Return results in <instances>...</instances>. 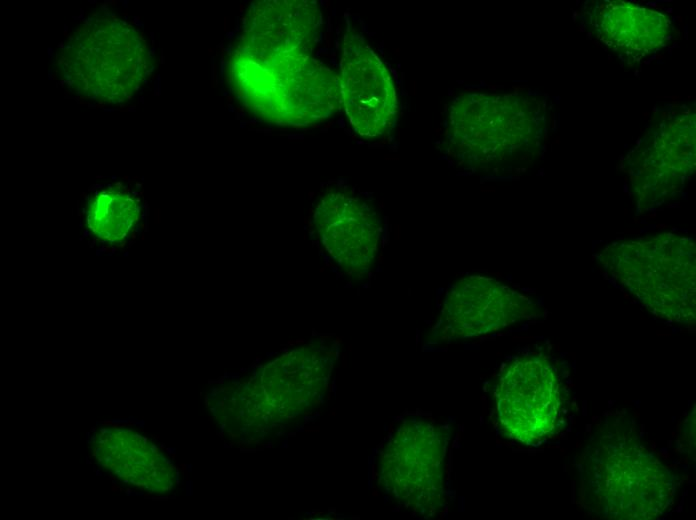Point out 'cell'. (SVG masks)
<instances>
[{
	"label": "cell",
	"instance_id": "1",
	"mask_svg": "<svg viewBox=\"0 0 696 520\" xmlns=\"http://www.w3.org/2000/svg\"><path fill=\"white\" fill-rule=\"evenodd\" d=\"M316 40L241 32L226 66L237 99L256 117L281 126H308L341 103L339 76L312 57Z\"/></svg>",
	"mask_w": 696,
	"mask_h": 520
},
{
	"label": "cell",
	"instance_id": "2",
	"mask_svg": "<svg viewBox=\"0 0 696 520\" xmlns=\"http://www.w3.org/2000/svg\"><path fill=\"white\" fill-rule=\"evenodd\" d=\"M592 508L614 519H656L674 503L672 473L634 438L608 432L591 444L584 460Z\"/></svg>",
	"mask_w": 696,
	"mask_h": 520
},
{
	"label": "cell",
	"instance_id": "3",
	"mask_svg": "<svg viewBox=\"0 0 696 520\" xmlns=\"http://www.w3.org/2000/svg\"><path fill=\"white\" fill-rule=\"evenodd\" d=\"M67 86L105 103L129 99L144 81L149 53L142 34L110 15L88 18L62 45L57 58Z\"/></svg>",
	"mask_w": 696,
	"mask_h": 520
},
{
	"label": "cell",
	"instance_id": "4",
	"mask_svg": "<svg viewBox=\"0 0 696 520\" xmlns=\"http://www.w3.org/2000/svg\"><path fill=\"white\" fill-rule=\"evenodd\" d=\"M495 398L500 427L511 438L539 445L564 428L568 394L547 360L514 361L500 377Z\"/></svg>",
	"mask_w": 696,
	"mask_h": 520
},
{
	"label": "cell",
	"instance_id": "5",
	"mask_svg": "<svg viewBox=\"0 0 696 520\" xmlns=\"http://www.w3.org/2000/svg\"><path fill=\"white\" fill-rule=\"evenodd\" d=\"M340 93L353 128L362 136L382 135L396 114V94L386 67L361 35L348 32L341 58Z\"/></svg>",
	"mask_w": 696,
	"mask_h": 520
},
{
	"label": "cell",
	"instance_id": "6",
	"mask_svg": "<svg viewBox=\"0 0 696 520\" xmlns=\"http://www.w3.org/2000/svg\"><path fill=\"white\" fill-rule=\"evenodd\" d=\"M464 110L466 141L484 152L517 148L539 140L545 131V108L537 99L474 96Z\"/></svg>",
	"mask_w": 696,
	"mask_h": 520
},
{
	"label": "cell",
	"instance_id": "7",
	"mask_svg": "<svg viewBox=\"0 0 696 520\" xmlns=\"http://www.w3.org/2000/svg\"><path fill=\"white\" fill-rule=\"evenodd\" d=\"M593 22L606 46L634 62L665 47L673 33L672 21L666 14L626 1L600 4Z\"/></svg>",
	"mask_w": 696,
	"mask_h": 520
},
{
	"label": "cell",
	"instance_id": "8",
	"mask_svg": "<svg viewBox=\"0 0 696 520\" xmlns=\"http://www.w3.org/2000/svg\"><path fill=\"white\" fill-rule=\"evenodd\" d=\"M137 202L128 194L109 190L98 194L90 203L87 223L101 240L115 242L124 239L138 219Z\"/></svg>",
	"mask_w": 696,
	"mask_h": 520
}]
</instances>
